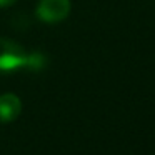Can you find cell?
<instances>
[{
	"label": "cell",
	"instance_id": "1",
	"mask_svg": "<svg viewBox=\"0 0 155 155\" xmlns=\"http://www.w3.org/2000/svg\"><path fill=\"white\" fill-rule=\"evenodd\" d=\"M47 58L40 52H27L12 38H0V74H12L17 70L40 72Z\"/></svg>",
	"mask_w": 155,
	"mask_h": 155
},
{
	"label": "cell",
	"instance_id": "3",
	"mask_svg": "<svg viewBox=\"0 0 155 155\" xmlns=\"http://www.w3.org/2000/svg\"><path fill=\"white\" fill-rule=\"evenodd\" d=\"M22 112V102L15 94L0 95V122H14Z\"/></svg>",
	"mask_w": 155,
	"mask_h": 155
},
{
	"label": "cell",
	"instance_id": "4",
	"mask_svg": "<svg viewBox=\"0 0 155 155\" xmlns=\"http://www.w3.org/2000/svg\"><path fill=\"white\" fill-rule=\"evenodd\" d=\"M17 0H0V8H7L10 5H14Z\"/></svg>",
	"mask_w": 155,
	"mask_h": 155
},
{
	"label": "cell",
	"instance_id": "2",
	"mask_svg": "<svg viewBox=\"0 0 155 155\" xmlns=\"http://www.w3.org/2000/svg\"><path fill=\"white\" fill-rule=\"evenodd\" d=\"M70 14V0H40L35 8V17L44 24L64 22Z\"/></svg>",
	"mask_w": 155,
	"mask_h": 155
}]
</instances>
